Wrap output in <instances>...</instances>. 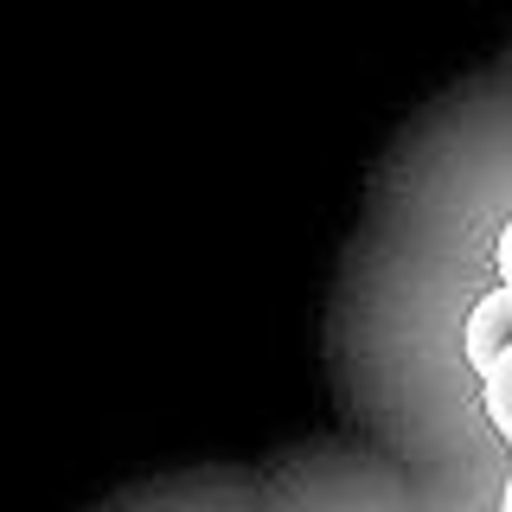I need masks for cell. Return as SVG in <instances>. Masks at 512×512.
<instances>
[{
    "label": "cell",
    "mask_w": 512,
    "mask_h": 512,
    "mask_svg": "<svg viewBox=\"0 0 512 512\" xmlns=\"http://www.w3.org/2000/svg\"><path fill=\"white\" fill-rule=\"evenodd\" d=\"M500 436H506V448H512V416H506V423H500Z\"/></svg>",
    "instance_id": "4"
},
{
    "label": "cell",
    "mask_w": 512,
    "mask_h": 512,
    "mask_svg": "<svg viewBox=\"0 0 512 512\" xmlns=\"http://www.w3.org/2000/svg\"><path fill=\"white\" fill-rule=\"evenodd\" d=\"M461 352H468V365L480 378L493 372V365L512 352V288L500 282L493 295H480L468 308V333H461Z\"/></svg>",
    "instance_id": "1"
},
{
    "label": "cell",
    "mask_w": 512,
    "mask_h": 512,
    "mask_svg": "<svg viewBox=\"0 0 512 512\" xmlns=\"http://www.w3.org/2000/svg\"><path fill=\"white\" fill-rule=\"evenodd\" d=\"M500 282L512 288V218H506V231H500Z\"/></svg>",
    "instance_id": "3"
},
{
    "label": "cell",
    "mask_w": 512,
    "mask_h": 512,
    "mask_svg": "<svg viewBox=\"0 0 512 512\" xmlns=\"http://www.w3.org/2000/svg\"><path fill=\"white\" fill-rule=\"evenodd\" d=\"M480 397H487V416H493V429H500L506 416H512V352L493 365L487 378H480Z\"/></svg>",
    "instance_id": "2"
}]
</instances>
